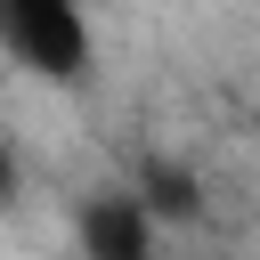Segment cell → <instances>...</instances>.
<instances>
[{"label": "cell", "mask_w": 260, "mask_h": 260, "mask_svg": "<svg viewBox=\"0 0 260 260\" xmlns=\"http://www.w3.org/2000/svg\"><path fill=\"white\" fill-rule=\"evenodd\" d=\"M0 49L32 73V81H65L81 89L98 65V24L73 0H0Z\"/></svg>", "instance_id": "obj_1"}, {"label": "cell", "mask_w": 260, "mask_h": 260, "mask_svg": "<svg viewBox=\"0 0 260 260\" xmlns=\"http://www.w3.org/2000/svg\"><path fill=\"white\" fill-rule=\"evenodd\" d=\"M154 244H162V228L138 211L130 187H89L73 203V252L81 260H154Z\"/></svg>", "instance_id": "obj_2"}, {"label": "cell", "mask_w": 260, "mask_h": 260, "mask_svg": "<svg viewBox=\"0 0 260 260\" xmlns=\"http://www.w3.org/2000/svg\"><path fill=\"white\" fill-rule=\"evenodd\" d=\"M130 195H138V211H146L154 228H187V219H203V179L179 171V162H138Z\"/></svg>", "instance_id": "obj_3"}, {"label": "cell", "mask_w": 260, "mask_h": 260, "mask_svg": "<svg viewBox=\"0 0 260 260\" xmlns=\"http://www.w3.org/2000/svg\"><path fill=\"white\" fill-rule=\"evenodd\" d=\"M24 203V154H16V138L0 130V211H16Z\"/></svg>", "instance_id": "obj_4"}, {"label": "cell", "mask_w": 260, "mask_h": 260, "mask_svg": "<svg viewBox=\"0 0 260 260\" xmlns=\"http://www.w3.org/2000/svg\"><path fill=\"white\" fill-rule=\"evenodd\" d=\"M252 138H260V122H252Z\"/></svg>", "instance_id": "obj_5"}]
</instances>
